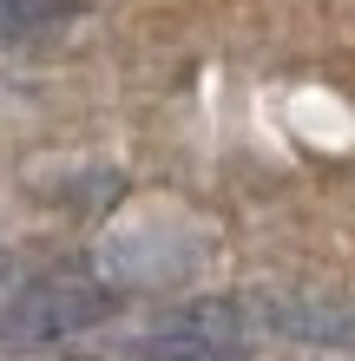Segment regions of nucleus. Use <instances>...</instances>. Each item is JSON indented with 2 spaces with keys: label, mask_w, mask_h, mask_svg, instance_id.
<instances>
[{
  "label": "nucleus",
  "mask_w": 355,
  "mask_h": 361,
  "mask_svg": "<svg viewBox=\"0 0 355 361\" xmlns=\"http://www.w3.org/2000/svg\"><path fill=\"white\" fill-rule=\"evenodd\" d=\"M112 309H119L112 283H99L86 269H47L0 302V355H33V348L73 342V335L99 329Z\"/></svg>",
  "instance_id": "1"
},
{
  "label": "nucleus",
  "mask_w": 355,
  "mask_h": 361,
  "mask_svg": "<svg viewBox=\"0 0 355 361\" xmlns=\"http://www.w3.org/2000/svg\"><path fill=\"white\" fill-rule=\"evenodd\" d=\"M243 302H250V322L263 335L355 355V295H336V289H250Z\"/></svg>",
  "instance_id": "2"
},
{
  "label": "nucleus",
  "mask_w": 355,
  "mask_h": 361,
  "mask_svg": "<svg viewBox=\"0 0 355 361\" xmlns=\"http://www.w3.org/2000/svg\"><path fill=\"white\" fill-rule=\"evenodd\" d=\"M79 0H0V39H33L53 33L59 20H73Z\"/></svg>",
  "instance_id": "3"
}]
</instances>
